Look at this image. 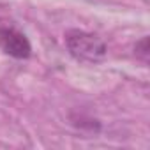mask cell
<instances>
[{"label":"cell","mask_w":150,"mask_h":150,"mask_svg":"<svg viewBox=\"0 0 150 150\" xmlns=\"http://www.w3.org/2000/svg\"><path fill=\"white\" fill-rule=\"evenodd\" d=\"M65 46L76 60L90 64L101 62L108 53V46L101 37L83 30H69L65 34Z\"/></svg>","instance_id":"obj_1"},{"label":"cell","mask_w":150,"mask_h":150,"mask_svg":"<svg viewBox=\"0 0 150 150\" xmlns=\"http://www.w3.org/2000/svg\"><path fill=\"white\" fill-rule=\"evenodd\" d=\"M0 48L14 58H28L32 53L27 35L13 27H0Z\"/></svg>","instance_id":"obj_2"},{"label":"cell","mask_w":150,"mask_h":150,"mask_svg":"<svg viewBox=\"0 0 150 150\" xmlns=\"http://www.w3.org/2000/svg\"><path fill=\"white\" fill-rule=\"evenodd\" d=\"M134 53H136V57L141 58L145 64L148 62V37H143L141 41L136 42V46H134Z\"/></svg>","instance_id":"obj_3"}]
</instances>
